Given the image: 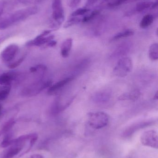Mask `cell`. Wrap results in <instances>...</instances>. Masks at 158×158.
<instances>
[{"label":"cell","instance_id":"cell-1","mask_svg":"<svg viewBox=\"0 0 158 158\" xmlns=\"http://www.w3.org/2000/svg\"><path fill=\"white\" fill-rule=\"evenodd\" d=\"M38 8L31 6L18 10L4 19L0 21V29L6 28L15 23L25 20L30 16L37 14Z\"/></svg>","mask_w":158,"mask_h":158},{"label":"cell","instance_id":"cell-2","mask_svg":"<svg viewBox=\"0 0 158 158\" xmlns=\"http://www.w3.org/2000/svg\"><path fill=\"white\" fill-rule=\"evenodd\" d=\"M88 122L93 129H102L106 127L109 122V117L103 111L90 112L87 114Z\"/></svg>","mask_w":158,"mask_h":158},{"label":"cell","instance_id":"cell-3","mask_svg":"<svg viewBox=\"0 0 158 158\" xmlns=\"http://www.w3.org/2000/svg\"><path fill=\"white\" fill-rule=\"evenodd\" d=\"M132 69L133 63L131 59L128 57H122L114 68L113 73L117 77H123L130 73Z\"/></svg>","mask_w":158,"mask_h":158},{"label":"cell","instance_id":"cell-4","mask_svg":"<svg viewBox=\"0 0 158 158\" xmlns=\"http://www.w3.org/2000/svg\"><path fill=\"white\" fill-rule=\"evenodd\" d=\"M52 9V16L54 20L52 23V28L57 29L61 26L65 19L64 9L61 0H53Z\"/></svg>","mask_w":158,"mask_h":158},{"label":"cell","instance_id":"cell-5","mask_svg":"<svg viewBox=\"0 0 158 158\" xmlns=\"http://www.w3.org/2000/svg\"><path fill=\"white\" fill-rule=\"evenodd\" d=\"M141 141L143 145L157 149L158 147L157 132L154 130L146 131L141 135Z\"/></svg>","mask_w":158,"mask_h":158},{"label":"cell","instance_id":"cell-6","mask_svg":"<svg viewBox=\"0 0 158 158\" xmlns=\"http://www.w3.org/2000/svg\"><path fill=\"white\" fill-rule=\"evenodd\" d=\"M18 51V45L15 44H10L3 50L1 53V58L4 62L12 61L17 54Z\"/></svg>","mask_w":158,"mask_h":158},{"label":"cell","instance_id":"cell-7","mask_svg":"<svg viewBox=\"0 0 158 158\" xmlns=\"http://www.w3.org/2000/svg\"><path fill=\"white\" fill-rule=\"evenodd\" d=\"M51 84H52V82L50 81L37 83L32 86H31L29 87L26 88L23 92V94L29 96L37 94L45 88L50 86Z\"/></svg>","mask_w":158,"mask_h":158},{"label":"cell","instance_id":"cell-8","mask_svg":"<svg viewBox=\"0 0 158 158\" xmlns=\"http://www.w3.org/2000/svg\"><path fill=\"white\" fill-rule=\"evenodd\" d=\"M54 38V36L51 35L48 37H43L40 34L32 40L28 42L27 43L28 46H40L45 44H47L48 42L53 40Z\"/></svg>","mask_w":158,"mask_h":158},{"label":"cell","instance_id":"cell-9","mask_svg":"<svg viewBox=\"0 0 158 158\" xmlns=\"http://www.w3.org/2000/svg\"><path fill=\"white\" fill-rule=\"evenodd\" d=\"M73 40L71 38H68L64 41L62 43L60 50L61 56L64 58L67 57L69 56L72 46Z\"/></svg>","mask_w":158,"mask_h":158},{"label":"cell","instance_id":"cell-10","mask_svg":"<svg viewBox=\"0 0 158 158\" xmlns=\"http://www.w3.org/2000/svg\"><path fill=\"white\" fill-rule=\"evenodd\" d=\"M72 80H73L72 78L68 77L54 84L53 85L50 86L49 90H48V94H54V93H55L56 92H57L58 91L60 90L61 88L64 87V86L66 85L68 83L71 81Z\"/></svg>","mask_w":158,"mask_h":158},{"label":"cell","instance_id":"cell-11","mask_svg":"<svg viewBox=\"0 0 158 158\" xmlns=\"http://www.w3.org/2000/svg\"><path fill=\"white\" fill-rule=\"evenodd\" d=\"M110 98V94L107 91H102L96 93L93 96L94 102L98 104H103L108 102Z\"/></svg>","mask_w":158,"mask_h":158},{"label":"cell","instance_id":"cell-12","mask_svg":"<svg viewBox=\"0 0 158 158\" xmlns=\"http://www.w3.org/2000/svg\"><path fill=\"white\" fill-rule=\"evenodd\" d=\"M15 77L16 74L13 72L3 73L0 76V85L2 86L10 85Z\"/></svg>","mask_w":158,"mask_h":158},{"label":"cell","instance_id":"cell-13","mask_svg":"<svg viewBox=\"0 0 158 158\" xmlns=\"http://www.w3.org/2000/svg\"><path fill=\"white\" fill-rule=\"evenodd\" d=\"M140 96V93L137 90L132 91L130 93L122 94L119 97L120 100H137Z\"/></svg>","mask_w":158,"mask_h":158},{"label":"cell","instance_id":"cell-14","mask_svg":"<svg viewBox=\"0 0 158 158\" xmlns=\"http://www.w3.org/2000/svg\"><path fill=\"white\" fill-rule=\"evenodd\" d=\"M149 57L152 61H156L158 59V44L154 43L150 46L149 49Z\"/></svg>","mask_w":158,"mask_h":158},{"label":"cell","instance_id":"cell-15","mask_svg":"<svg viewBox=\"0 0 158 158\" xmlns=\"http://www.w3.org/2000/svg\"><path fill=\"white\" fill-rule=\"evenodd\" d=\"M154 20V16L152 15H146L141 20L140 25V27L142 28H146L149 27L153 23Z\"/></svg>","mask_w":158,"mask_h":158},{"label":"cell","instance_id":"cell-16","mask_svg":"<svg viewBox=\"0 0 158 158\" xmlns=\"http://www.w3.org/2000/svg\"><path fill=\"white\" fill-rule=\"evenodd\" d=\"M134 34V32L131 30L123 31H121V32H119L118 33L114 36L111 39V41H114L120 40V39L130 37V36H133Z\"/></svg>","mask_w":158,"mask_h":158},{"label":"cell","instance_id":"cell-17","mask_svg":"<svg viewBox=\"0 0 158 158\" xmlns=\"http://www.w3.org/2000/svg\"><path fill=\"white\" fill-rule=\"evenodd\" d=\"M130 45L128 44H121L119 47L117 48L115 52L113 53V56H122L125 54V53L128 52L130 49Z\"/></svg>","mask_w":158,"mask_h":158},{"label":"cell","instance_id":"cell-18","mask_svg":"<svg viewBox=\"0 0 158 158\" xmlns=\"http://www.w3.org/2000/svg\"><path fill=\"white\" fill-rule=\"evenodd\" d=\"M153 3L154 2H149V1L140 2L136 4L135 10L137 12H143V11L146 10L147 8L151 7Z\"/></svg>","mask_w":158,"mask_h":158},{"label":"cell","instance_id":"cell-19","mask_svg":"<svg viewBox=\"0 0 158 158\" xmlns=\"http://www.w3.org/2000/svg\"><path fill=\"white\" fill-rule=\"evenodd\" d=\"M22 149V148L15 146L11 148L4 156V158H12L19 153Z\"/></svg>","mask_w":158,"mask_h":158},{"label":"cell","instance_id":"cell-20","mask_svg":"<svg viewBox=\"0 0 158 158\" xmlns=\"http://www.w3.org/2000/svg\"><path fill=\"white\" fill-rule=\"evenodd\" d=\"M11 90L10 85H6L0 87V100H5L9 95Z\"/></svg>","mask_w":158,"mask_h":158},{"label":"cell","instance_id":"cell-21","mask_svg":"<svg viewBox=\"0 0 158 158\" xmlns=\"http://www.w3.org/2000/svg\"><path fill=\"white\" fill-rule=\"evenodd\" d=\"M81 19L78 17H73L69 19L64 25V27L65 28H67L70 27H72L76 24H79Z\"/></svg>","mask_w":158,"mask_h":158},{"label":"cell","instance_id":"cell-22","mask_svg":"<svg viewBox=\"0 0 158 158\" xmlns=\"http://www.w3.org/2000/svg\"><path fill=\"white\" fill-rule=\"evenodd\" d=\"M100 12L99 10H95L92 12L90 15L83 17L82 19V22L83 23H87L89 21H91L92 19H93L95 17L99 15Z\"/></svg>","mask_w":158,"mask_h":158},{"label":"cell","instance_id":"cell-23","mask_svg":"<svg viewBox=\"0 0 158 158\" xmlns=\"http://www.w3.org/2000/svg\"><path fill=\"white\" fill-rule=\"evenodd\" d=\"M90 9L86 8H81L75 10L71 13V16L72 17H78L79 16L83 15L88 13Z\"/></svg>","mask_w":158,"mask_h":158},{"label":"cell","instance_id":"cell-24","mask_svg":"<svg viewBox=\"0 0 158 158\" xmlns=\"http://www.w3.org/2000/svg\"><path fill=\"white\" fill-rule=\"evenodd\" d=\"M107 3L108 5L111 7L118 6L122 4L126 1V0H104Z\"/></svg>","mask_w":158,"mask_h":158},{"label":"cell","instance_id":"cell-25","mask_svg":"<svg viewBox=\"0 0 158 158\" xmlns=\"http://www.w3.org/2000/svg\"><path fill=\"white\" fill-rule=\"evenodd\" d=\"M13 140H11L9 135L6 136L2 142L1 143V147L2 148H6L13 144Z\"/></svg>","mask_w":158,"mask_h":158},{"label":"cell","instance_id":"cell-26","mask_svg":"<svg viewBox=\"0 0 158 158\" xmlns=\"http://www.w3.org/2000/svg\"><path fill=\"white\" fill-rule=\"evenodd\" d=\"M25 56H22V57L19 58L18 60H16V61L13 62V63L9 64V65H8V67L9 68L12 69L16 68L18 67L23 62L24 59H25Z\"/></svg>","mask_w":158,"mask_h":158},{"label":"cell","instance_id":"cell-27","mask_svg":"<svg viewBox=\"0 0 158 158\" xmlns=\"http://www.w3.org/2000/svg\"><path fill=\"white\" fill-rule=\"evenodd\" d=\"M19 2L25 5H32L39 3L44 0H18Z\"/></svg>","mask_w":158,"mask_h":158},{"label":"cell","instance_id":"cell-28","mask_svg":"<svg viewBox=\"0 0 158 158\" xmlns=\"http://www.w3.org/2000/svg\"><path fill=\"white\" fill-rule=\"evenodd\" d=\"M15 122L13 120H10V121L7 122L5 124L3 128V131L4 132L10 130V129L13 127V125L15 124Z\"/></svg>","mask_w":158,"mask_h":158},{"label":"cell","instance_id":"cell-29","mask_svg":"<svg viewBox=\"0 0 158 158\" xmlns=\"http://www.w3.org/2000/svg\"><path fill=\"white\" fill-rule=\"evenodd\" d=\"M81 0H69L68 5L70 8H75L79 4Z\"/></svg>","mask_w":158,"mask_h":158},{"label":"cell","instance_id":"cell-30","mask_svg":"<svg viewBox=\"0 0 158 158\" xmlns=\"http://www.w3.org/2000/svg\"><path fill=\"white\" fill-rule=\"evenodd\" d=\"M99 0H87L86 6H91L94 4L95 3H96Z\"/></svg>","mask_w":158,"mask_h":158},{"label":"cell","instance_id":"cell-31","mask_svg":"<svg viewBox=\"0 0 158 158\" xmlns=\"http://www.w3.org/2000/svg\"><path fill=\"white\" fill-rule=\"evenodd\" d=\"M57 42L56 41L53 40H51V41L48 42V43L46 44V46H48V47H53L55 46Z\"/></svg>","mask_w":158,"mask_h":158},{"label":"cell","instance_id":"cell-32","mask_svg":"<svg viewBox=\"0 0 158 158\" xmlns=\"http://www.w3.org/2000/svg\"><path fill=\"white\" fill-rule=\"evenodd\" d=\"M31 72L32 73H35V72H37L38 71V69H37V66L33 67H31L30 69Z\"/></svg>","mask_w":158,"mask_h":158},{"label":"cell","instance_id":"cell-33","mask_svg":"<svg viewBox=\"0 0 158 158\" xmlns=\"http://www.w3.org/2000/svg\"><path fill=\"white\" fill-rule=\"evenodd\" d=\"M158 6V1H156V2H155L153 3L152 4V6H151V8L152 9H155V8H156Z\"/></svg>","mask_w":158,"mask_h":158},{"label":"cell","instance_id":"cell-34","mask_svg":"<svg viewBox=\"0 0 158 158\" xmlns=\"http://www.w3.org/2000/svg\"><path fill=\"white\" fill-rule=\"evenodd\" d=\"M30 158H44L42 156L39 155H33L31 156Z\"/></svg>","mask_w":158,"mask_h":158},{"label":"cell","instance_id":"cell-35","mask_svg":"<svg viewBox=\"0 0 158 158\" xmlns=\"http://www.w3.org/2000/svg\"><path fill=\"white\" fill-rule=\"evenodd\" d=\"M158 92H157L156 93V95H155V97H154V99H158Z\"/></svg>","mask_w":158,"mask_h":158},{"label":"cell","instance_id":"cell-36","mask_svg":"<svg viewBox=\"0 0 158 158\" xmlns=\"http://www.w3.org/2000/svg\"><path fill=\"white\" fill-rule=\"evenodd\" d=\"M2 106L0 105V115H1V112H2Z\"/></svg>","mask_w":158,"mask_h":158}]
</instances>
